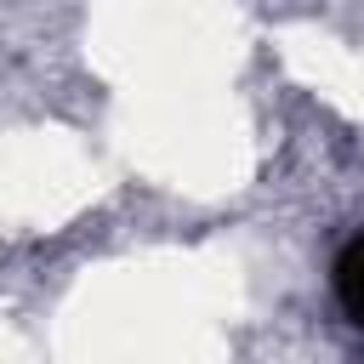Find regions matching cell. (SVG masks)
<instances>
[{
    "mask_svg": "<svg viewBox=\"0 0 364 364\" xmlns=\"http://www.w3.org/2000/svg\"><path fill=\"white\" fill-rule=\"evenodd\" d=\"M330 290H336V307L347 313V324L364 330V233H353L336 262H330Z\"/></svg>",
    "mask_w": 364,
    "mask_h": 364,
    "instance_id": "cell-1",
    "label": "cell"
}]
</instances>
